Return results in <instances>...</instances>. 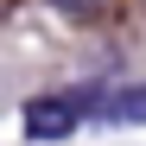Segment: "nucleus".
Here are the masks:
<instances>
[{
    "instance_id": "nucleus-1",
    "label": "nucleus",
    "mask_w": 146,
    "mask_h": 146,
    "mask_svg": "<svg viewBox=\"0 0 146 146\" xmlns=\"http://www.w3.org/2000/svg\"><path fill=\"white\" fill-rule=\"evenodd\" d=\"M83 121H102V127H140L146 121V83H121V89H76Z\"/></svg>"
},
{
    "instance_id": "nucleus-3",
    "label": "nucleus",
    "mask_w": 146,
    "mask_h": 146,
    "mask_svg": "<svg viewBox=\"0 0 146 146\" xmlns=\"http://www.w3.org/2000/svg\"><path fill=\"white\" fill-rule=\"evenodd\" d=\"M51 7H57V13H70V19H83V13L102 7V0H51Z\"/></svg>"
},
{
    "instance_id": "nucleus-2",
    "label": "nucleus",
    "mask_w": 146,
    "mask_h": 146,
    "mask_svg": "<svg viewBox=\"0 0 146 146\" xmlns=\"http://www.w3.org/2000/svg\"><path fill=\"white\" fill-rule=\"evenodd\" d=\"M76 121H83L76 95H32V102H26V133L44 140V146H51V140H70Z\"/></svg>"
}]
</instances>
